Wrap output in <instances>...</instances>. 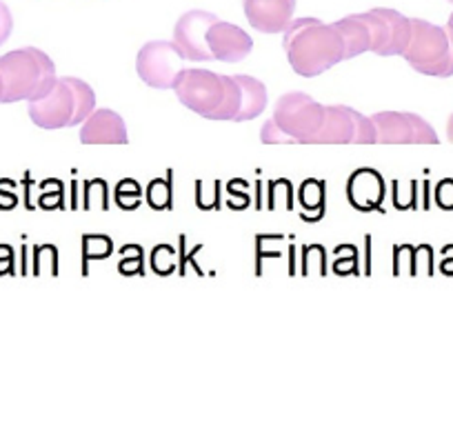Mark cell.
<instances>
[{
    "instance_id": "11",
    "label": "cell",
    "mask_w": 453,
    "mask_h": 422,
    "mask_svg": "<svg viewBox=\"0 0 453 422\" xmlns=\"http://www.w3.org/2000/svg\"><path fill=\"white\" fill-rule=\"evenodd\" d=\"M254 50V41L238 25L216 19L207 29L209 58L218 63H241Z\"/></svg>"
},
{
    "instance_id": "9",
    "label": "cell",
    "mask_w": 453,
    "mask_h": 422,
    "mask_svg": "<svg viewBox=\"0 0 453 422\" xmlns=\"http://www.w3.org/2000/svg\"><path fill=\"white\" fill-rule=\"evenodd\" d=\"M367 20L369 34H372V51L376 56H403L404 47L411 38V19L403 16L395 10H378L363 12Z\"/></svg>"
},
{
    "instance_id": "13",
    "label": "cell",
    "mask_w": 453,
    "mask_h": 422,
    "mask_svg": "<svg viewBox=\"0 0 453 422\" xmlns=\"http://www.w3.org/2000/svg\"><path fill=\"white\" fill-rule=\"evenodd\" d=\"M81 141L85 145H127V125L113 110H94L82 123Z\"/></svg>"
},
{
    "instance_id": "12",
    "label": "cell",
    "mask_w": 453,
    "mask_h": 422,
    "mask_svg": "<svg viewBox=\"0 0 453 422\" xmlns=\"http://www.w3.org/2000/svg\"><path fill=\"white\" fill-rule=\"evenodd\" d=\"M242 10L260 34H285L294 20L296 0H242Z\"/></svg>"
},
{
    "instance_id": "1",
    "label": "cell",
    "mask_w": 453,
    "mask_h": 422,
    "mask_svg": "<svg viewBox=\"0 0 453 422\" xmlns=\"http://www.w3.org/2000/svg\"><path fill=\"white\" fill-rule=\"evenodd\" d=\"M173 91L187 110L203 119L241 123V76H222L209 69H182L178 81L173 82Z\"/></svg>"
},
{
    "instance_id": "10",
    "label": "cell",
    "mask_w": 453,
    "mask_h": 422,
    "mask_svg": "<svg viewBox=\"0 0 453 422\" xmlns=\"http://www.w3.org/2000/svg\"><path fill=\"white\" fill-rule=\"evenodd\" d=\"M216 19V14L203 10H191L178 19L173 27V45L180 50L182 58L196 60V63L211 60L207 51V29Z\"/></svg>"
},
{
    "instance_id": "14",
    "label": "cell",
    "mask_w": 453,
    "mask_h": 422,
    "mask_svg": "<svg viewBox=\"0 0 453 422\" xmlns=\"http://www.w3.org/2000/svg\"><path fill=\"white\" fill-rule=\"evenodd\" d=\"M334 25L340 36H342V41H345V60L372 51V34H369L367 20H365L363 14L345 16V19Z\"/></svg>"
},
{
    "instance_id": "16",
    "label": "cell",
    "mask_w": 453,
    "mask_h": 422,
    "mask_svg": "<svg viewBox=\"0 0 453 422\" xmlns=\"http://www.w3.org/2000/svg\"><path fill=\"white\" fill-rule=\"evenodd\" d=\"M447 138L453 142V114L449 116V120H447Z\"/></svg>"
},
{
    "instance_id": "15",
    "label": "cell",
    "mask_w": 453,
    "mask_h": 422,
    "mask_svg": "<svg viewBox=\"0 0 453 422\" xmlns=\"http://www.w3.org/2000/svg\"><path fill=\"white\" fill-rule=\"evenodd\" d=\"M12 29H14V19H12L10 7L0 0V45H5L12 36Z\"/></svg>"
},
{
    "instance_id": "2",
    "label": "cell",
    "mask_w": 453,
    "mask_h": 422,
    "mask_svg": "<svg viewBox=\"0 0 453 422\" xmlns=\"http://www.w3.org/2000/svg\"><path fill=\"white\" fill-rule=\"evenodd\" d=\"M291 69L303 78H316L345 60V41L335 25L320 19L291 20L282 38Z\"/></svg>"
},
{
    "instance_id": "4",
    "label": "cell",
    "mask_w": 453,
    "mask_h": 422,
    "mask_svg": "<svg viewBox=\"0 0 453 422\" xmlns=\"http://www.w3.org/2000/svg\"><path fill=\"white\" fill-rule=\"evenodd\" d=\"M96 110V94L91 85L76 76L56 81L50 94L29 103V119L41 129L76 127Z\"/></svg>"
},
{
    "instance_id": "7",
    "label": "cell",
    "mask_w": 453,
    "mask_h": 422,
    "mask_svg": "<svg viewBox=\"0 0 453 422\" xmlns=\"http://www.w3.org/2000/svg\"><path fill=\"white\" fill-rule=\"evenodd\" d=\"M376 145H438L435 129L411 111H380L372 116Z\"/></svg>"
},
{
    "instance_id": "8",
    "label": "cell",
    "mask_w": 453,
    "mask_h": 422,
    "mask_svg": "<svg viewBox=\"0 0 453 422\" xmlns=\"http://www.w3.org/2000/svg\"><path fill=\"white\" fill-rule=\"evenodd\" d=\"M185 58L173 41H151L136 56V72L154 89H173V82L185 69Z\"/></svg>"
},
{
    "instance_id": "6",
    "label": "cell",
    "mask_w": 453,
    "mask_h": 422,
    "mask_svg": "<svg viewBox=\"0 0 453 422\" xmlns=\"http://www.w3.org/2000/svg\"><path fill=\"white\" fill-rule=\"evenodd\" d=\"M403 58L422 76H453V45L444 27L422 19H411V38Z\"/></svg>"
},
{
    "instance_id": "19",
    "label": "cell",
    "mask_w": 453,
    "mask_h": 422,
    "mask_svg": "<svg viewBox=\"0 0 453 422\" xmlns=\"http://www.w3.org/2000/svg\"><path fill=\"white\" fill-rule=\"evenodd\" d=\"M449 3H453V0H449Z\"/></svg>"
},
{
    "instance_id": "5",
    "label": "cell",
    "mask_w": 453,
    "mask_h": 422,
    "mask_svg": "<svg viewBox=\"0 0 453 422\" xmlns=\"http://www.w3.org/2000/svg\"><path fill=\"white\" fill-rule=\"evenodd\" d=\"M0 78L5 85L0 103H32L50 94L58 81L54 60L36 47H23L0 56Z\"/></svg>"
},
{
    "instance_id": "18",
    "label": "cell",
    "mask_w": 453,
    "mask_h": 422,
    "mask_svg": "<svg viewBox=\"0 0 453 422\" xmlns=\"http://www.w3.org/2000/svg\"><path fill=\"white\" fill-rule=\"evenodd\" d=\"M3 89H5V85H3V78H0V100H3Z\"/></svg>"
},
{
    "instance_id": "3",
    "label": "cell",
    "mask_w": 453,
    "mask_h": 422,
    "mask_svg": "<svg viewBox=\"0 0 453 422\" xmlns=\"http://www.w3.org/2000/svg\"><path fill=\"white\" fill-rule=\"evenodd\" d=\"M325 123L326 104L316 103L304 91H289L278 98L260 138L267 145H320Z\"/></svg>"
},
{
    "instance_id": "17",
    "label": "cell",
    "mask_w": 453,
    "mask_h": 422,
    "mask_svg": "<svg viewBox=\"0 0 453 422\" xmlns=\"http://www.w3.org/2000/svg\"><path fill=\"white\" fill-rule=\"evenodd\" d=\"M447 34H449V41H451V45H453V14L449 16V23H447Z\"/></svg>"
}]
</instances>
